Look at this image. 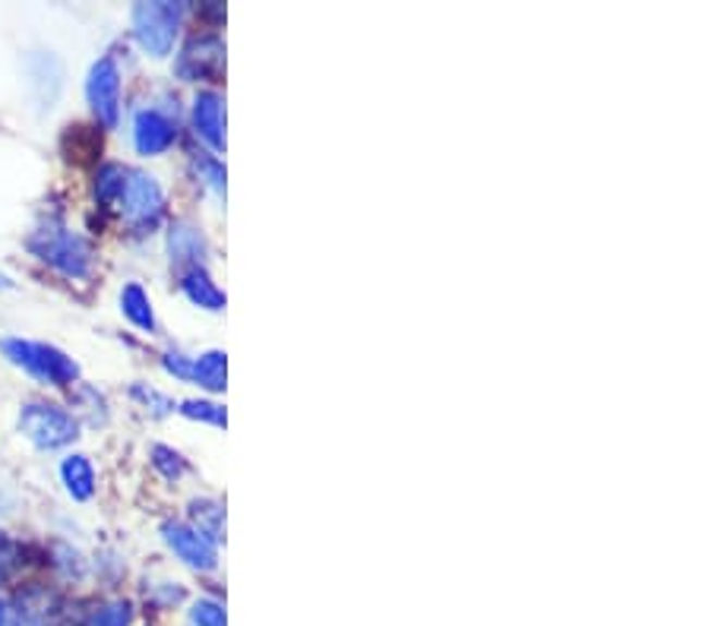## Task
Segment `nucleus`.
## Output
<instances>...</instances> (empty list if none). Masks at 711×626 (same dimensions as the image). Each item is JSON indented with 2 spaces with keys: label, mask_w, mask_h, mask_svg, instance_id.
Listing matches in <instances>:
<instances>
[{
  "label": "nucleus",
  "mask_w": 711,
  "mask_h": 626,
  "mask_svg": "<svg viewBox=\"0 0 711 626\" xmlns=\"http://www.w3.org/2000/svg\"><path fill=\"white\" fill-rule=\"evenodd\" d=\"M0 626H20V617H16V607L7 601V598H0Z\"/></svg>",
  "instance_id": "obj_24"
},
{
  "label": "nucleus",
  "mask_w": 711,
  "mask_h": 626,
  "mask_svg": "<svg viewBox=\"0 0 711 626\" xmlns=\"http://www.w3.org/2000/svg\"><path fill=\"white\" fill-rule=\"evenodd\" d=\"M124 181H127V168L111 162L96 174V199L101 206H118L121 191H124Z\"/></svg>",
  "instance_id": "obj_17"
},
{
  "label": "nucleus",
  "mask_w": 711,
  "mask_h": 626,
  "mask_svg": "<svg viewBox=\"0 0 711 626\" xmlns=\"http://www.w3.org/2000/svg\"><path fill=\"white\" fill-rule=\"evenodd\" d=\"M181 292L187 295V300L194 307L203 310H225V292L212 282L209 269L206 266H194V269H181Z\"/></svg>",
  "instance_id": "obj_12"
},
{
  "label": "nucleus",
  "mask_w": 711,
  "mask_h": 626,
  "mask_svg": "<svg viewBox=\"0 0 711 626\" xmlns=\"http://www.w3.org/2000/svg\"><path fill=\"white\" fill-rule=\"evenodd\" d=\"M130 621H133L130 601H101L83 617V626H130Z\"/></svg>",
  "instance_id": "obj_19"
},
{
  "label": "nucleus",
  "mask_w": 711,
  "mask_h": 626,
  "mask_svg": "<svg viewBox=\"0 0 711 626\" xmlns=\"http://www.w3.org/2000/svg\"><path fill=\"white\" fill-rule=\"evenodd\" d=\"M168 257L177 269H194V266H206L209 257V244L203 237V231L191 225V222H177L168 231Z\"/></svg>",
  "instance_id": "obj_11"
},
{
  "label": "nucleus",
  "mask_w": 711,
  "mask_h": 626,
  "mask_svg": "<svg viewBox=\"0 0 711 626\" xmlns=\"http://www.w3.org/2000/svg\"><path fill=\"white\" fill-rule=\"evenodd\" d=\"M3 289H13V279H10L7 272H0V292H3Z\"/></svg>",
  "instance_id": "obj_25"
},
{
  "label": "nucleus",
  "mask_w": 711,
  "mask_h": 626,
  "mask_svg": "<svg viewBox=\"0 0 711 626\" xmlns=\"http://www.w3.org/2000/svg\"><path fill=\"white\" fill-rule=\"evenodd\" d=\"M191 165H194L196 177L212 191V194H225V165L219 162V156L212 152H191Z\"/></svg>",
  "instance_id": "obj_18"
},
{
  "label": "nucleus",
  "mask_w": 711,
  "mask_h": 626,
  "mask_svg": "<svg viewBox=\"0 0 711 626\" xmlns=\"http://www.w3.org/2000/svg\"><path fill=\"white\" fill-rule=\"evenodd\" d=\"M20 430L38 450H64L79 437V421L54 402H26L20 408Z\"/></svg>",
  "instance_id": "obj_4"
},
{
  "label": "nucleus",
  "mask_w": 711,
  "mask_h": 626,
  "mask_svg": "<svg viewBox=\"0 0 711 626\" xmlns=\"http://www.w3.org/2000/svg\"><path fill=\"white\" fill-rule=\"evenodd\" d=\"M86 99L105 127H118L121 121V66L114 58H98L86 76Z\"/></svg>",
  "instance_id": "obj_6"
},
{
  "label": "nucleus",
  "mask_w": 711,
  "mask_h": 626,
  "mask_svg": "<svg viewBox=\"0 0 711 626\" xmlns=\"http://www.w3.org/2000/svg\"><path fill=\"white\" fill-rule=\"evenodd\" d=\"M191 626H225V611L219 601H196L194 611H191Z\"/></svg>",
  "instance_id": "obj_23"
},
{
  "label": "nucleus",
  "mask_w": 711,
  "mask_h": 626,
  "mask_svg": "<svg viewBox=\"0 0 711 626\" xmlns=\"http://www.w3.org/2000/svg\"><path fill=\"white\" fill-rule=\"evenodd\" d=\"M29 250L66 279H86L93 269V244L79 231L66 229L64 222L48 219L41 229H35L29 237Z\"/></svg>",
  "instance_id": "obj_1"
},
{
  "label": "nucleus",
  "mask_w": 711,
  "mask_h": 626,
  "mask_svg": "<svg viewBox=\"0 0 711 626\" xmlns=\"http://www.w3.org/2000/svg\"><path fill=\"white\" fill-rule=\"evenodd\" d=\"M0 352L13 367L26 370L45 386H70L79 380V364L58 345L33 342V339H0Z\"/></svg>",
  "instance_id": "obj_2"
},
{
  "label": "nucleus",
  "mask_w": 711,
  "mask_h": 626,
  "mask_svg": "<svg viewBox=\"0 0 711 626\" xmlns=\"http://www.w3.org/2000/svg\"><path fill=\"white\" fill-rule=\"evenodd\" d=\"M194 127L196 136L212 149L222 152L225 149V101L219 93H199L194 99Z\"/></svg>",
  "instance_id": "obj_10"
},
{
  "label": "nucleus",
  "mask_w": 711,
  "mask_h": 626,
  "mask_svg": "<svg viewBox=\"0 0 711 626\" xmlns=\"http://www.w3.org/2000/svg\"><path fill=\"white\" fill-rule=\"evenodd\" d=\"M174 139H177L174 118H168L159 108L136 111V118H133V146H136L139 156H146V159L162 156L174 146Z\"/></svg>",
  "instance_id": "obj_9"
},
{
  "label": "nucleus",
  "mask_w": 711,
  "mask_h": 626,
  "mask_svg": "<svg viewBox=\"0 0 711 626\" xmlns=\"http://www.w3.org/2000/svg\"><path fill=\"white\" fill-rule=\"evenodd\" d=\"M133 23V35L139 41V48L152 58H168L181 23H184V3H168V0H156V3H136L130 13Z\"/></svg>",
  "instance_id": "obj_3"
},
{
  "label": "nucleus",
  "mask_w": 711,
  "mask_h": 626,
  "mask_svg": "<svg viewBox=\"0 0 711 626\" xmlns=\"http://www.w3.org/2000/svg\"><path fill=\"white\" fill-rule=\"evenodd\" d=\"M187 383H196L209 393H222L228 386V355L212 348V352H203L191 361V377Z\"/></svg>",
  "instance_id": "obj_13"
},
{
  "label": "nucleus",
  "mask_w": 711,
  "mask_h": 626,
  "mask_svg": "<svg viewBox=\"0 0 711 626\" xmlns=\"http://www.w3.org/2000/svg\"><path fill=\"white\" fill-rule=\"evenodd\" d=\"M177 412L191 421H203V425H216V428L228 425L225 408L219 402H209V398H187V402H181Z\"/></svg>",
  "instance_id": "obj_20"
},
{
  "label": "nucleus",
  "mask_w": 711,
  "mask_h": 626,
  "mask_svg": "<svg viewBox=\"0 0 711 626\" xmlns=\"http://www.w3.org/2000/svg\"><path fill=\"white\" fill-rule=\"evenodd\" d=\"M225 66V45L219 35H196L184 45V51L177 54L174 73L184 83H199V79H219Z\"/></svg>",
  "instance_id": "obj_7"
},
{
  "label": "nucleus",
  "mask_w": 711,
  "mask_h": 626,
  "mask_svg": "<svg viewBox=\"0 0 711 626\" xmlns=\"http://www.w3.org/2000/svg\"><path fill=\"white\" fill-rule=\"evenodd\" d=\"M61 478H64L66 494L79 503L93 500V494H96V468H93L89 456H79V453L66 456L61 462Z\"/></svg>",
  "instance_id": "obj_15"
},
{
  "label": "nucleus",
  "mask_w": 711,
  "mask_h": 626,
  "mask_svg": "<svg viewBox=\"0 0 711 626\" xmlns=\"http://www.w3.org/2000/svg\"><path fill=\"white\" fill-rule=\"evenodd\" d=\"M118 206H121V216L127 219L130 229H156L164 212V191L162 184H159V177H152L146 171H136V168H127V181H124V191H121Z\"/></svg>",
  "instance_id": "obj_5"
},
{
  "label": "nucleus",
  "mask_w": 711,
  "mask_h": 626,
  "mask_svg": "<svg viewBox=\"0 0 711 626\" xmlns=\"http://www.w3.org/2000/svg\"><path fill=\"white\" fill-rule=\"evenodd\" d=\"M121 314L127 317L136 330L149 332V335L159 330V320H156L152 297H149V292H146L139 282H130V285H124V292H121Z\"/></svg>",
  "instance_id": "obj_14"
},
{
  "label": "nucleus",
  "mask_w": 711,
  "mask_h": 626,
  "mask_svg": "<svg viewBox=\"0 0 711 626\" xmlns=\"http://www.w3.org/2000/svg\"><path fill=\"white\" fill-rule=\"evenodd\" d=\"M152 465L162 471L168 481H177L184 471H187V459L181 453H174L171 446H156L152 450Z\"/></svg>",
  "instance_id": "obj_22"
},
{
  "label": "nucleus",
  "mask_w": 711,
  "mask_h": 626,
  "mask_svg": "<svg viewBox=\"0 0 711 626\" xmlns=\"http://www.w3.org/2000/svg\"><path fill=\"white\" fill-rule=\"evenodd\" d=\"M162 538L164 544L177 554V561L187 563L196 573H212V569L219 566V551H216V544H212L203 531H196L191 523H181V519L164 523Z\"/></svg>",
  "instance_id": "obj_8"
},
{
  "label": "nucleus",
  "mask_w": 711,
  "mask_h": 626,
  "mask_svg": "<svg viewBox=\"0 0 711 626\" xmlns=\"http://www.w3.org/2000/svg\"><path fill=\"white\" fill-rule=\"evenodd\" d=\"M130 396L136 398L146 412H152L156 418H164V415H171L174 412V402L159 393V390H152V386H146V383H133V390H130Z\"/></svg>",
  "instance_id": "obj_21"
},
{
  "label": "nucleus",
  "mask_w": 711,
  "mask_h": 626,
  "mask_svg": "<svg viewBox=\"0 0 711 626\" xmlns=\"http://www.w3.org/2000/svg\"><path fill=\"white\" fill-rule=\"evenodd\" d=\"M191 516H194L191 526H194L196 531H203L212 544L222 538V528H225V510H222V503H216V500H194V503H191Z\"/></svg>",
  "instance_id": "obj_16"
}]
</instances>
